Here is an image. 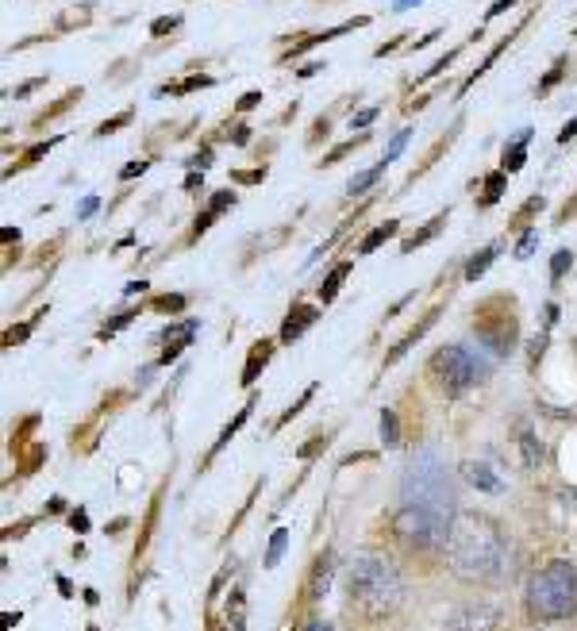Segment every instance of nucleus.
I'll return each mask as SVG.
<instances>
[{"mask_svg":"<svg viewBox=\"0 0 577 631\" xmlns=\"http://www.w3.org/2000/svg\"><path fill=\"white\" fill-rule=\"evenodd\" d=\"M143 289H147V281H131V285H127V297H135V293H143Z\"/></svg>","mask_w":577,"mask_h":631,"instance_id":"obj_47","label":"nucleus"},{"mask_svg":"<svg viewBox=\"0 0 577 631\" xmlns=\"http://www.w3.org/2000/svg\"><path fill=\"white\" fill-rule=\"evenodd\" d=\"M231 139H235V143H239V147H243V143H247V139H251V127H235V135H231Z\"/></svg>","mask_w":577,"mask_h":631,"instance_id":"obj_43","label":"nucleus"},{"mask_svg":"<svg viewBox=\"0 0 577 631\" xmlns=\"http://www.w3.org/2000/svg\"><path fill=\"white\" fill-rule=\"evenodd\" d=\"M320 320V308H312V304H297L289 316H285V324H281V343H297L304 331L312 328Z\"/></svg>","mask_w":577,"mask_h":631,"instance_id":"obj_9","label":"nucleus"},{"mask_svg":"<svg viewBox=\"0 0 577 631\" xmlns=\"http://www.w3.org/2000/svg\"><path fill=\"white\" fill-rule=\"evenodd\" d=\"M208 85H212V77H208V74H193V77H185L181 85L162 89V93H193V89H208Z\"/></svg>","mask_w":577,"mask_h":631,"instance_id":"obj_22","label":"nucleus"},{"mask_svg":"<svg viewBox=\"0 0 577 631\" xmlns=\"http://www.w3.org/2000/svg\"><path fill=\"white\" fill-rule=\"evenodd\" d=\"M347 274H351V262H339V266H335V270H331V274L324 278V285H320V301H324V304L335 301V297H339V289H343V278H347Z\"/></svg>","mask_w":577,"mask_h":631,"instance_id":"obj_16","label":"nucleus"},{"mask_svg":"<svg viewBox=\"0 0 577 631\" xmlns=\"http://www.w3.org/2000/svg\"><path fill=\"white\" fill-rule=\"evenodd\" d=\"M285 547H289V531L277 528V531H274V539H270V551H266V566H270V570H274L277 562H281V555H285Z\"/></svg>","mask_w":577,"mask_h":631,"instance_id":"obj_21","label":"nucleus"},{"mask_svg":"<svg viewBox=\"0 0 577 631\" xmlns=\"http://www.w3.org/2000/svg\"><path fill=\"white\" fill-rule=\"evenodd\" d=\"M374 120H377V108H366V112H358V116H354L351 127L354 131H362V127H370Z\"/></svg>","mask_w":577,"mask_h":631,"instance_id":"obj_33","label":"nucleus"},{"mask_svg":"<svg viewBox=\"0 0 577 631\" xmlns=\"http://www.w3.org/2000/svg\"><path fill=\"white\" fill-rule=\"evenodd\" d=\"M381 439H385V443H397V416H393V408L381 412Z\"/></svg>","mask_w":577,"mask_h":631,"instance_id":"obj_25","label":"nucleus"},{"mask_svg":"<svg viewBox=\"0 0 577 631\" xmlns=\"http://www.w3.org/2000/svg\"><path fill=\"white\" fill-rule=\"evenodd\" d=\"M574 135H577V120H570V124H566L562 131H558V143H570Z\"/></svg>","mask_w":577,"mask_h":631,"instance_id":"obj_40","label":"nucleus"},{"mask_svg":"<svg viewBox=\"0 0 577 631\" xmlns=\"http://www.w3.org/2000/svg\"><path fill=\"white\" fill-rule=\"evenodd\" d=\"M385 170H389V162L381 158V162H377L374 170H362V174H358V177H351V181H347V193H351V197H358V193H366V189H374V185H377V177L385 174Z\"/></svg>","mask_w":577,"mask_h":631,"instance_id":"obj_17","label":"nucleus"},{"mask_svg":"<svg viewBox=\"0 0 577 631\" xmlns=\"http://www.w3.org/2000/svg\"><path fill=\"white\" fill-rule=\"evenodd\" d=\"M401 505L427 508V512L447 516V520L458 516V508H454L451 474H447V466L439 462L435 451H420V455L408 462L404 481H401Z\"/></svg>","mask_w":577,"mask_h":631,"instance_id":"obj_4","label":"nucleus"},{"mask_svg":"<svg viewBox=\"0 0 577 631\" xmlns=\"http://www.w3.org/2000/svg\"><path fill=\"white\" fill-rule=\"evenodd\" d=\"M416 4H424V0H397L393 12H408V8H416Z\"/></svg>","mask_w":577,"mask_h":631,"instance_id":"obj_45","label":"nucleus"},{"mask_svg":"<svg viewBox=\"0 0 577 631\" xmlns=\"http://www.w3.org/2000/svg\"><path fill=\"white\" fill-rule=\"evenodd\" d=\"M497 254H501V247H485V251H477L470 262H466V281H477L485 278V270L497 262Z\"/></svg>","mask_w":577,"mask_h":631,"instance_id":"obj_18","label":"nucleus"},{"mask_svg":"<svg viewBox=\"0 0 577 631\" xmlns=\"http://www.w3.org/2000/svg\"><path fill=\"white\" fill-rule=\"evenodd\" d=\"M97 208H101V197H85V201L77 204V216H81V220H89Z\"/></svg>","mask_w":577,"mask_h":631,"instance_id":"obj_32","label":"nucleus"},{"mask_svg":"<svg viewBox=\"0 0 577 631\" xmlns=\"http://www.w3.org/2000/svg\"><path fill=\"white\" fill-rule=\"evenodd\" d=\"M431 324H435V312H431V316H424V324H420V328H412L408 331V335H404L401 343H397V347H393V354H389V358H385V362H389V366H393V362H397V358H404V354L412 351V347H416V343H420V339H424V331L431 328Z\"/></svg>","mask_w":577,"mask_h":631,"instance_id":"obj_14","label":"nucleus"},{"mask_svg":"<svg viewBox=\"0 0 577 631\" xmlns=\"http://www.w3.org/2000/svg\"><path fill=\"white\" fill-rule=\"evenodd\" d=\"M308 631H331V628H327V624H320V620H312V624H308Z\"/></svg>","mask_w":577,"mask_h":631,"instance_id":"obj_48","label":"nucleus"},{"mask_svg":"<svg viewBox=\"0 0 577 631\" xmlns=\"http://www.w3.org/2000/svg\"><path fill=\"white\" fill-rule=\"evenodd\" d=\"M570 266H574V254H570V251L554 254V258H551V281H562V274H566Z\"/></svg>","mask_w":577,"mask_h":631,"instance_id":"obj_24","label":"nucleus"},{"mask_svg":"<svg viewBox=\"0 0 577 631\" xmlns=\"http://www.w3.org/2000/svg\"><path fill=\"white\" fill-rule=\"evenodd\" d=\"M320 70H327L324 62H308V66L301 70V77H312V74H320Z\"/></svg>","mask_w":577,"mask_h":631,"instance_id":"obj_44","label":"nucleus"},{"mask_svg":"<svg viewBox=\"0 0 577 631\" xmlns=\"http://www.w3.org/2000/svg\"><path fill=\"white\" fill-rule=\"evenodd\" d=\"M493 374V362L481 351H470L462 343H451V347H439L431 354V378L439 381V389L447 397H462L466 389H474L481 381Z\"/></svg>","mask_w":577,"mask_h":631,"instance_id":"obj_5","label":"nucleus"},{"mask_svg":"<svg viewBox=\"0 0 577 631\" xmlns=\"http://www.w3.org/2000/svg\"><path fill=\"white\" fill-rule=\"evenodd\" d=\"M443 558H447V570L454 578L470 581V585H493L512 570L508 535L485 512H458L454 516L447 543H443Z\"/></svg>","mask_w":577,"mask_h":631,"instance_id":"obj_1","label":"nucleus"},{"mask_svg":"<svg viewBox=\"0 0 577 631\" xmlns=\"http://www.w3.org/2000/svg\"><path fill=\"white\" fill-rule=\"evenodd\" d=\"M535 243H539V231H535V228L524 231V239H520V247H516V258H520V262H524V258H531Z\"/></svg>","mask_w":577,"mask_h":631,"instance_id":"obj_28","label":"nucleus"},{"mask_svg":"<svg viewBox=\"0 0 577 631\" xmlns=\"http://www.w3.org/2000/svg\"><path fill=\"white\" fill-rule=\"evenodd\" d=\"M258 101H262V93L254 89V93H243V101H239V112H251V108H258Z\"/></svg>","mask_w":577,"mask_h":631,"instance_id":"obj_37","label":"nucleus"},{"mask_svg":"<svg viewBox=\"0 0 577 631\" xmlns=\"http://www.w3.org/2000/svg\"><path fill=\"white\" fill-rule=\"evenodd\" d=\"M358 143H366V135H358V139H351V143H343V147H335L331 154H324V162H320V166H331V162H339V158H343V154H351Z\"/></svg>","mask_w":577,"mask_h":631,"instance_id":"obj_27","label":"nucleus"},{"mask_svg":"<svg viewBox=\"0 0 577 631\" xmlns=\"http://www.w3.org/2000/svg\"><path fill=\"white\" fill-rule=\"evenodd\" d=\"M562 70H566V66H562V62H554V70L547 77H543V81H539V93H547V89H551L554 81H558V77H562Z\"/></svg>","mask_w":577,"mask_h":631,"instance_id":"obj_35","label":"nucleus"},{"mask_svg":"<svg viewBox=\"0 0 577 631\" xmlns=\"http://www.w3.org/2000/svg\"><path fill=\"white\" fill-rule=\"evenodd\" d=\"M462 478L470 481L477 493H504V481L493 474V466H489V462H474V458H466V462H462Z\"/></svg>","mask_w":577,"mask_h":631,"instance_id":"obj_10","label":"nucleus"},{"mask_svg":"<svg viewBox=\"0 0 577 631\" xmlns=\"http://www.w3.org/2000/svg\"><path fill=\"white\" fill-rule=\"evenodd\" d=\"M443 224H447V216H435V220H427V228H420L416 235H412V239H404L401 251H404V254H412L416 247H424L427 239H435V235L443 231Z\"/></svg>","mask_w":577,"mask_h":631,"instance_id":"obj_19","label":"nucleus"},{"mask_svg":"<svg viewBox=\"0 0 577 631\" xmlns=\"http://www.w3.org/2000/svg\"><path fill=\"white\" fill-rule=\"evenodd\" d=\"M451 524L454 520L439 516V512H427V508H416V505H397L393 535L401 539L404 547H412V551H435V547L447 543Z\"/></svg>","mask_w":577,"mask_h":631,"instance_id":"obj_6","label":"nucleus"},{"mask_svg":"<svg viewBox=\"0 0 577 631\" xmlns=\"http://www.w3.org/2000/svg\"><path fill=\"white\" fill-rule=\"evenodd\" d=\"M527 139H531V127H524V131H520V139H516L512 147H504V174H516V170L524 166V158H527Z\"/></svg>","mask_w":577,"mask_h":631,"instance_id":"obj_13","label":"nucleus"},{"mask_svg":"<svg viewBox=\"0 0 577 631\" xmlns=\"http://www.w3.org/2000/svg\"><path fill=\"white\" fill-rule=\"evenodd\" d=\"M147 166H151V162H143V158H139V162H131V166H124V174H120V177H124V181H131L135 174H147Z\"/></svg>","mask_w":577,"mask_h":631,"instance_id":"obj_36","label":"nucleus"},{"mask_svg":"<svg viewBox=\"0 0 577 631\" xmlns=\"http://www.w3.org/2000/svg\"><path fill=\"white\" fill-rule=\"evenodd\" d=\"M39 85H43V77H35V81H24V85L16 89V101H24L27 93H31V89H39Z\"/></svg>","mask_w":577,"mask_h":631,"instance_id":"obj_39","label":"nucleus"},{"mask_svg":"<svg viewBox=\"0 0 577 631\" xmlns=\"http://www.w3.org/2000/svg\"><path fill=\"white\" fill-rule=\"evenodd\" d=\"M247 416H251V404H247V408H239V416H235V420H231V424H227V428L220 431V439H216V447H212V455H220V451H224L227 443H231V435H235V431L243 428V420H247Z\"/></svg>","mask_w":577,"mask_h":631,"instance_id":"obj_20","label":"nucleus"},{"mask_svg":"<svg viewBox=\"0 0 577 631\" xmlns=\"http://www.w3.org/2000/svg\"><path fill=\"white\" fill-rule=\"evenodd\" d=\"M197 328H201L197 320H181V324H170V328L162 331V339H166L170 347L158 354V366H170L177 354H181L185 347H189V343H193V339H197Z\"/></svg>","mask_w":577,"mask_h":631,"instance_id":"obj_8","label":"nucleus"},{"mask_svg":"<svg viewBox=\"0 0 577 631\" xmlns=\"http://www.w3.org/2000/svg\"><path fill=\"white\" fill-rule=\"evenodd\" d=\"M177 27V16H162V20H154L151 24V31L154 35H166V31H174Z\"/></svg>","mask_w":577,"mask_h":631,"instance_id":"obj_34","label":"nucleus"},{"mask_svg":"<svg viewBox=\"0 0 577 631\" xmlns=\"http://www.w3.org/2000/svg\"><path fill=\"white\" fill-rule=\"evenodd\" d=\"M520 458H524L527 470H543V462H547L543 439H539L531 428H520Z\"/></svg>","mask_w":577,"mask_h":631,"instance_id":"obj_11","label":"nucleus"},{"mask_svg":"<svg viewBox=\"0 0 577 631\" xmlns=\"http://www.w3.org/2000/svg\"><path fill=\"white\" fill-rule=\"evenodd\" d=\"M512 4H516V0H497V4H493V8H489V20H493V16H501V12H508V8H512Z\"/></svg>","mask_w":577,"mask_h":631,"instance_id":"obj_41","label":"nucleus"},{"mask_svg":"<svg viewBox=\"0 0 577 631\" xmlns=\"http://www.w3.org/2000/svg\"><path fill=\"white\" fill-rule=\"evenodd\" d=\"M231 204H235V193H216V197H212V204H208V212H212V216H220V212H224V208H231Z\"/></svg>","mask_w":577,"mask_h":631,"instance_id":"obj_31","label":"nucleus"},{"mask_svg":"<svg viewBox=\"0 0 577 631\" xmlns=\"http://www.w3.org/2000/svg\"><path fill=\"white\" fill-rule=\"evenodd\" d=\"M501 193H504V170H497V174L485 177V201H481V204L501 201Z\"/></svg>","mask_w":577,"mask_h":631,"instance_id":"obj_23","label":"nucleus"},{"mask_svg":"<svg viewBox=\"0 0 577 631\" xmlns=\"http://www.w3.org/2000/svg\"><path fill=\"white\" fill-rule=\"evenodd\" d=\"M408 135H412L408 127H404V131H397V135H393V143H389V151H385V162H397V158H401L404 143H408Z\"/></svg>","mask_w":577,"mask_h":631,"instance_id":"obj_26","label":"nucleus"},{"mask_svg":"<svg viewBox=\"0 0 577 631\" xmlns=\"http://www.w3.org/2000/svg\"><path fill=\"white\" fill-rule=\"evenodd\" d=\"M162 308H166V312H181V308H185V297H162Z\"/></svg>","mask_w":577,"mask_h":631,"instance_id":"obj_38","label":"nucleus"},{"mask_svg":"<svg viewBox=\"0 0 577 631\" xmlns=\"http://www.w3.org/2000/svg\"><path fill=\"white\" fill-rule=\"evenodd\" d=\"M577 612V566L570 558H551L527 581V616L539 624L570 620Z\"/></svg>","mask_w":577,"mask_h":631,"instance_id":"obj_3","label":"nucleus"},{"mask_svg":"<svg viewBox=\"0 0 577 631\" xmlns=\"http://www.w3.org/2000/svg\"><path fill=\"white\" fill-rule=\"evenodd\" d=\"M443 631H504V612L497 605H485V601L458 605L443 620Z\"/></svg>","mask_w":577,"mask_h":631,"instance_id":"obj_7","label":"nucleus"},{"mask_svg":"<svg viewBox=\"0 0 577 631\" xmlns=\"http://www.w3.org/2000/svg\"><path fill=\"white\" fill-rule=\"evenodd\" d=\"M270 351H274V343H270V339L254 343L251 358H247V370H243V385H254V378H258V366H266V362H270Z\"/></svg>","mask_w":577,"mask_h":631,"instance_id":"obj_15","label":"nucleus"},{"mask_svg":"<svg viewBox=\"0 0 577 631\" xmlns=\"http://www.w3.org/2000/svg\"><path fill=\"white\" fill-rule=\"evenodd\" d=\"M212 220H216V216H212V212H204V216H197V235H201V231H208V228H212Z\"/></svg>","mask_w":577,"mask_h":631,"instance_id":"obj_42","label":"nucleus"},{"mask_svg":"<svg viewBox=\"0 0 577 631\" xmlns=\"http://www.w3.org/2000/svg\"><path fill=\"white\" fill-rule=\"evenodd\" d=\"M347 593L362 616L385 620L404 605V574L397 570L393 558L358 555L347 570Z\"/></svg>","mask_w":577,"mask_h":631,"instance_id":"obj_2","label":"nucleus"},{"mask_svg":"<svg viewBox=\"0 0 577 631\" xmlns=\"http://www.w3.org/2000/svg\"><path fill=\"white\" fill-rule=\"evenodd\" d=\"M131 320H135V312H120V316H116V320H112V324H104V328H101V339H108V335H116V331H120V328H127V324H131Z\"/></svg>","mask_w":577,"mask_h":631,"instance_id":"obj_30","label":"nucleus"},{"mask_svg":"<svg viewBox=\"0 0 577 631\" xmlns=\"http://www.w3.org/2000/svg\"><path fill=\"white\" fill-rule=\"evenodd\" d=\"M208 162H212V151H201L197 158H193V166H201V170L208 166Z\"/></svg>","mask_w":577,"mask_h":631,"instance_id":"obj_46","label":"nucleus"},{"mask_svg":"<svg viewBox=\"0 0 577 631\" xmlns=\"http://www.w3.org/2000/svg\"><path fill=\"white\" fill-rule=\"evenodd\" d=\"M397 231H401V224H397V220H385V224H377V228L370 231L362 243H358V254H374L377 247H385V243H389Z\"/></svg>","mask_w":577,"mask_h":631,"instance_id":"obj_12","label":"nucleus"},{"mask_svg":"<svg viewBox=\"0 0 577 631\" xmlns=\"http://www.w3.org/2000/svg\"><path fill=\"white\" fill-rule=\"evenodd\" d=\"M124 124H131V108H127V112H120V116H112V120H104V124L97 127V135H112L116 127H124Z\"/></svg>","mask_w":577,"mask_h":631,"instance_id":"obj_29","label":"nucleus"}]
</instances>
